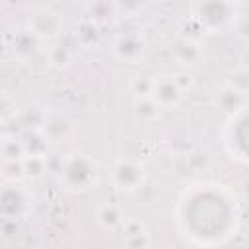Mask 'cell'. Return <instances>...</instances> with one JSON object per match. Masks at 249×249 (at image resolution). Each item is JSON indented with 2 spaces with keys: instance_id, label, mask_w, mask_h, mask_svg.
Returning <instances> with one entry per match:
<instances>
[{
  "instance_id": "cell-10",
  "label": "cell",
  "mask_w": 249,
  "mask_h": 249,
  "mask_svg": "<svg viewBox=\"0 0 249 249\" xmlns=\"http://www.w3.org/2000/svg\"><path fill=\"white\" fill-rule=\"evenodd\" d=\"M113 53L119 60L123 62H138L142 58V53H144V43L140 41L138 35H121L117 37V41L113 43Z\"/></svg>"
},
{
  "instance_id": "cell-17",
  "label": "cell",
  "mask_w": 249,
  "mask_h": 249,
  "mask_svg": "<svg viewBox=\"0 0 249 249\" xmlns=\"http://www.w3.org/2000/svg\"><path fill=\"white\" fill-rule=\"evenodd\" d=\"M41 130L45 132V136H47L49 140H56V138L68 134L70 123H68L64 117H49V119H45Z\"/></svg>"
},
{
  "instance_id": "cell-16",
  "label": "cell",
  "mask_w": 249,
  "mask_h": 249,
  "mask_svg": "<svg viewBox=\"0 0 249 249\" xmlns=\"http://www.w3.org/2000/svg\"><path fill=\"white\" fill-rule=\"evenodd\" d=\"M23 158H18V160H2V177H4V183H19L21 179H25Z\"/></svg>"
},
{
  "instance_id": "cell-11",
  "label": "cell",
  "mask_w": 249,
  "mask_h": 249,
  "mask_svg": "<svg viewBox=\"0 0 249 249\" xmlns=\"http://www.w3.org/2000/svg\"><path fill=\"white\" fill-rule=\"evenodd\" d=\"M123 243L126 247H148L152 245L150 233L144 230V226L136 220H126L123 224Z\"/></svg>"
},
{
  "instance_id": "cell-19",
  "label": "cell",
  "mask_w": 249,
  "mask_h": 249,
  "mask_svg": "<svg viewBox=\"0 0 249 249\" xmlns=\"http://www.w3.org/2000/svg\"><path fill=\"white\" fill-rule=\"evenodd\" d=\"M228 82L231 86H235L237 89H241L245 95H249V68H237V70H233Z\"/></svg>"
},
{
  "instance_id": "cell-8",
  "label": "cell",
  "mask_w": 249,
  "mask_h": 249,
  "mask_svg": "<svg viewBox=\"0 0 249 249\" xmlns=\"http://www.w3.org/2000/svg\"><path fill=\"white\" fill-rule=\"evenodd\" d=\"M214 105L218 109H222L230 117V115H233L239 109L249 105V95H245L241 89H237L235 86L226 82L220 88H216V91H214Z\"/></svg>"
},
{
  "instance_id": "cell-2",
  "label": "cell",
  "mask_w": 249,
  "mask_h": 249,
  "mask_svg": "<svg viewBox=\"0 0 249 249\" xmlns=\"http://www.w3.org/2000/svg\"><path fill=\"white\" fill-rule=\"evenodd\" d=\"M58 181L68 193H86L97 183V163L82 152H72L60 161Z\"/></svg>"
},
{
  "instance_id": "cell-9",
  "label": "cell",
  "mask_w": 249,
  "mask_h": 249,
  "mask_svg": "<svg viewBox=\"0 0 249 249\" xmlns=\"http://www.w3.org/2000/svg\"><path fill=\"white\" fill-rule=\"evenodd\" d=\"M29 29L41 37L43 41L47 39H54L58 33H60V18L51 12V10H41V12H35L29 19Z\"/></svg>"
},
{
  "instance_id": "cell-13",
  "label": "cell",
  "mask_w": 249,
  "mask_h": 249,
  "mask_svg": "<svg viewBox=\"0 0 249 249\" xmlns=\"http://www.w3.org/2000/svg\"><path fill=\"white\" fill-rule=\"evenodd\" d=\"M160 111H163V109L158 105V101H156L152 95H140V97H136V101H134V115H136L142 123H152V121H156L158 115H160Z\"/></svg>"
},
{
  "instance_id": "cell-3",
  "label": "cell",
  "mask_w": 249,
  "mask_h": 249,
  "mask_svg": "<svg viewBox=\"0 0 249 249\" xmlns=\"http://www.w3.org/2000/svg\"><path fill=\"white\" fill-rule=\"evenodd\" d=\"M193 18L204 31L222 33L226 27L233 25V4L231 0H195Z\"/></svg>"
},
{
  "instance_id": "cell-14",
  "label": "cell",
  "mask_w": 249,
  "mask_h": 249,
  "mask_svg": "<svg viewBox=\"0 0 249 249\" xmlns=\"http://www.w3.org/2000/svg\"><path fill=\"white\" fill-rule=\"evenodd\" d=\"M23 169H25V179H41L47 171V158L41 154H25L23 158Z\"/></svg>"
},
{
  "instance_id": "cell-4",
  "label": "cell",
  "mask_w": 249,
  "mask_h": 249,
  "mask_svg": "<svg viewBox=\"0 0 249 249\" xmlns=\"http://www.w3.org/2000/svg\"><path fill=\"white\" fill-rule=\"evenodd\" d=\"M224 146L233 160L249 163V105L228 117L224 126Z\"/></svg>"
},
{
  "instance_id": "cell-20",
  "label": "cell",
  "mask_w": 249,
  "mask_h": 249,
  "mask_svg": "<svg viewBox=\"0 0 249 249\" xmlns=\"http://www.w3.org/2000/svg\"><path fill=\"white\" fill-rule=\"evenodd\" d=\"M249 0H231V4H247Z\"/></svg>"
},
{
  "instance_id": "cell-7",
  "label": "cell",
  "mask_w": 249,
  "mask_h": 249,
  "mask_svg": "<svg viewBox=\"0 0 249 249\" xmlns=\"http://www.w3.org/2000/svg\"><path fill=\"white\" fill-rule=\"evenodd\" d=\"M161 109H173L181 103L185 89L177 82L175 74H161L158 78H152V93H150Z\"/></svg>"
},
{
  "instance_id": "cell-18",
  "label": "cell",
  "mask_w": 249,
  "mask_h": 249,
  "mask_svg": "<svg viewBox=\"0 0 249 249\" xmlns=\"http://www.w3.org/2000/svg\"><path fill=\"white\" fill-rule=\"evenodd\" d=\"M25 156V144L18 136H4L2 140V160H18Z\"/></svg>"
},
{
  "instance_id": "cell-12",
  "label": "cell",
  "mask_w": 249,
  "mask_h": 249,
  "mask_svg": "<svg viewBox=\"0 0 249 249\" xmlns=\"http://www.w3.org/2000/svg\"><path fill=\"white\" fill-rule=\"evenodd\" d=\"M97 222H99V226H101L103 230H111V231H113V230L123 228V224H124L126 220H124V214H123L121 206L107 202V204H103V206L97 210Z\"/></svg>"
},
{
  "instance_id": "cell-15",
  "label": "cell",
  "mask_w": 249,
  "mask_h": 249,
  "mask_svg": "<svg viewBox=\"0 0 249 249\" xmlns=\"http://www.w3.org/2000/svg\"><path fill=\"white\" fill-rule=\"evenodd\" d=\"M175 56L183 64H193L200 58V47L191 39H181L175 45Z\"/></svg>"
},
{
  "instance_id": "cell-1",
  "label": "cell",
  "mask_w": 249,
  "mask_h": 249,
  "mask_svg": "<svg viewBox=\"0 0 249 249\" xmlns=\"http://www.w3.org/2000/svg\"><path fill=\"white\" fill-rule=\"evenodd\" d=\"M175 226L193 245L228 243L239 228L241 212L233 191L216 181L189 185L175 204Z\"/></svg>"
},
{
  "instance_id": "cell-6",
  "label": "cell",
  "mask_w": 249,
  "mask_h": 249,
  "mask_svg": "<svg viewBox=\"0 0 249 249\" xmlns=\"http://www.w3.org/2000/svg\"><path fill=\"white\" fill-rule=\"evenodd\" d=\"M31 208V195L21 183H4L0 195V212L6 220H19Z\"/></svg>"
},
{
  "instance_id": "cell-5",
  "label": "cell",
  "mask_w": 249,
  "mask_h": 249,
  "mask_svg": "<svg viewBox=\"0 0 249 249\" xmlns=\"http://www.w3.org/2000/svg\"><path fill=\"white\" fill-rule=\"evenodd\" d=\"M146 181V167L138 160L132 158H121L115 161L111 169V183L121 193H132L138 191Z\"/></svg>"
}]
</instances>
